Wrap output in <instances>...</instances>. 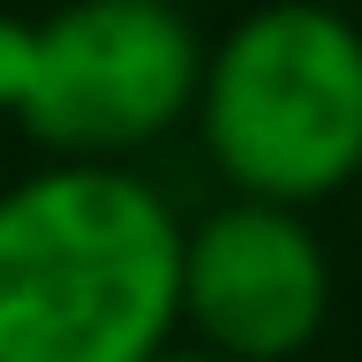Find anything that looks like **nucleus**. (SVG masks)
<instances>
[{
  "instance_id": "3",
  "label": "nucleus",
  "mask_w": 362,
  "mask_h": 362,
  "mask_svg": "<svg viewBox=\"0 0 362 362\" xmlns=\"http://www.w3.org/2000/svg\"><path fill=\"white\" fill-rule=\"evenodd\" d=\"M204 45L174 0H76L30 23L16 121L68 166H113L197 106Z\"/></svg>"
},
{
  "instance_id": "6",
  "label": "nucleus",
  "mask_w": 362,
  "mask_h": 362,
  "mask_svg": "<svg viewBox=\"0 0 362 362\" xmlns=\"http://www.w3.org/2000/svg\"><path fill=\"white\" fill-rule=\"evenodd\" d=\"M151 362H219V355H204V347H166V355H151Z\"/></svg>"
},
{
  "instance_id": "5",
  "label": "nucleus",
  "mask_w": 362,
  "mask_h": 362,
  "mask_svg": "<svg viewBox=\"0 0 362 362\" xmlns=\"http://www.w3.org/2000/svg\"><path fill=\"white\" fill-rule=\"evenodd\" d=\"M23 83H30V23L0 16V113L23 106Z\"/></svg>"
},
{
  "instance_id": "2",
  "label": "nucleus",
  "mask_w": 362,
  "mask_h": 362,
  "mask_svg": "<svg viewBox=\"0 0 362 362\" xmlns=\"http://www.w3.org/2000/svg\"><path fill=\"white\" fill-rule=\"evenodd\" d=\"M197 121L249 204H317L362 174V30L317 0L242 16L197 76Z\"/></svg>"
},
{
  "instance_id": "7",
  "label": "nucleus",
  "mask_w": 362,
  "mask_h": 362,
  "mask_svg": "<svg viewBox=\"0 0 362 362\" xmlns=\"http://www.w3.org/2000/svg\"><path fill=\"white\" fill-rule=\"evenodd\" d=\"M355 181H362V174H355Z\"/></svg>"
},
{
  "instance_id": "1",
  "label": "nucleus",
  "mask_w": 362,
  "mask_h": 362,
  "mask_svg": "<svg viewBox=\"0 0 362 362\" xmlns=\"http://www.w3.org/2000/svg\"><path fill=\"white\" fill-rule=\"evenodd\" d=\"M181 325V219L121 166L0 197V362H151Z\"/></svg>"
},
{
  "instance_id": "4",
  "label": "nucleus",
  "mask_w": 362,
  "mask_h": 362,
  "mask_svg": "<svg viewBox=\"0 0 362 362\" xmlns=\"http://www.w3.org/2000/svg\"><path fill=\"white\" fill-rule=\"evenodd\" d=\"M332 310V264L287 204H226L181 226V325L219 362H294Z\"/></svg>"
}]
</instances>
